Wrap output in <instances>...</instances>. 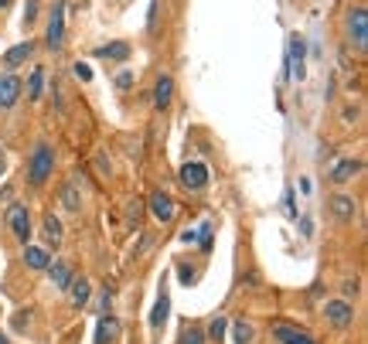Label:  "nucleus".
<instances>
[{
	"label": "nucleus",
	"mask_w": 368,
	"mask_h": 344,
	"mask_svg": "<svg viewBox=\"0 0 368 344\" xmlns=\"http://www.w3.org/2000/svg\"><path fill=\"white\" fill-rule=\"evenodd\" d=\"M225 328H229V324H225L222 317H215L212 324H208V338H212V341H222V338H225Z\"/></svg>",
	"instance_id": "obj_25"
},
{
	"label": "nucleus",
	"mask_w": 368,
	"mask_h": 344,
	"mask_svg": "<svg viewBox=\"0 0 368 344\" xmlns=\"http://www.w3.org/2000/svg\"><path fill=\"white\" fill-rule=\"evenodd\" d=\"M358 171H362V160H337L334 167H331V181L334 184H348Z\"/></svg>",
	"instance_id": "obj_18"
},
{
	"label": "nucleus",
	"mask_w": 368,
	"mask_h": 344,
	"mask_svg": "<svg viewBox=\"0 0 368 344\" xmlns=\"http://www.w3.org/2000/svg\"><path fill=\"white\" fill-rule=\"evenodd\" d=\"M109 303H113V293H109V290H106V293H103V297H99V311L106 313V311H109Z\"/></svg>",
	"instance_id": "obj_32"
},
{
	"label": "nucleus",
	"mask_w": 368,
	"mask_h": 344,
	"mask_svg": "<svg viewBox=\"0 0 368 344\" xmlns=\"http://www.w3.org/2000/svg\"><path fill=\"white\" fill-rule=\"evenodd\" d=\"M120 320L113 317V313H103L99 317V328H96V344H109V341H116L120 338Z\"/></svg>",
	"instance_id": "obj_12"
},
{
	"label": "nucleus",
	"mask_w": 368,
	"mask_h": 344,
	"mask_svg": "<svg viewBox=\"0 0 368 344\" xmlns=\"http://www.w3.org/2000/svg\"><path fill=\"white\" fill-rule=\"evenodd\" d=\"M0 344H11V341H7V338H4V334H0Z\"/></svg>",
	"instance_id": "obj_38"
},
{
	"label": "nucleus",
	"mask_w": 368,
	"mask_h": 344,
	"mask_svg": "<svg viewBox=\"0 0 368 344\" xmlns=\"http://www.w3.org/2000/svg\"><path fill=\"white\" fill-rule=\"evenodd\" d=\"M273 338H276L280 344H317L310 330H304V328H290V324H276V328H273Z\"/></svg>",
	"instance_id": "obj_11"
},
{
	"label": "nucleus",
	"mask_w": 368,
	"mask_h": 344,
	"mask_svg": "<svg viewBox=\"0 0 368 344\" xmlns=\"http://www.w3.org/2000/svg\"><path fill=\"white\" fill-rule=\"evenodd\" d=\"M181 276H184V286H188V283L195 280V269H188V266H181Z\"/></svg>",
	"instance_id": "obj_35"
},
{
	"label": "nucleus",
	"mask_w": 368,
	"mask_h": 344,
	"mask_svg": "<svg viewBox=\"0 0 368 344\" xmlns=\"http://www.w3.org/2000/svg\"><path fill=\"white\" fill-rule=\"evenodd\" d=\"M31 55H34V41H28V38H24L21 45H14L11 51H7V55H4V65H7V72H14L17 65H24Z\"/></svg>",
	"instance_id": "obj_13"
},
{
	"label": "nucleus",
	"mask_w": 368,
	"mask_h": 344,
	"mask_svg": "<svg viewBox=\"0 0 368 344\" xmlns=\"http://www.w3.org/2000/svg\"><path fill=\"white\" fill-rule=\"evenodd\" d=\"M170 99H174V78L160 75L157 78V85H153V106H157V110H168Z\"/></svg>",
	"instance_id": "obj_15"
},
{
	"label": "nucleus",
	"mask_w": 368,
	"mask_h": 344,
	"mask_svg": "<svg viewBox=\"0 0 368 344\" xmlns=\"http://www.w3.org/2000/svg\"><path fill=\"white\" fill-rule=\"evenodd\" d=\"M331 212H334L337 221H352L354 212H358V204H354L352 194H334V198H331Z\"/></svg>",
	"instance_id": "obj_16"
},
{
	"label": "nucleus",
	"mask_w": 368,
	"mask_h": 344,
	"mask_svg": "<svg viewBox=\"0 0 368 344\" xmlns=\"http://www.w3.org/2000/svg\"><path fill=\"white\" fill-rule=\"evenodd\" d=\"M358 116H362V110H344V123H358Z\"/></svg>",
	"instance_id": "obj_33"
},
{
	"label": "nucleus",
	"mask_w": 368,
	"mask_h": 344,
	"mask_svg": "<svg viewBox=\"0 0 368 344\" xmlns=\"http://www.w3.org/2000/svg\"><path fill=\"white\" fill-rule=\"evenodd\" d=\"M24 263H28L31 269H48L51 256H48V249H41V246H24Z\"/></svg>",
	"instance_id": "obj_22"
},
{
	"label": "nucleus",
	"mask_w": 368,
	"mask_h": 344,
	"mask_svg": "<svg viewBox=\"0 0 368 344\" xmlns=\"http://www.w3.org/2000/svg\"><path fill=\"white\" fill-rule=\"evenodd\" d=\"M252 334H256V330H252V324H249V320H239V324L232 328L235 344H252Z\"/></svg>",
	"instance_id": "obj_24"
},
{
	"label": "nucleus",
	"mask_w": 368,
	"mask_h": 344,
	"mask_svg": "<svg viewBox=\"0 0 368 344\" xmlns=\"http://www.w3.org/2000/svg\"><path fill=\"white\" fill-rule=\"evenodd\" d=\"M41 235H45V242H48V249H58L61 246V239H65V232H61V221L48 212L45 219H41Z\"/></svg>",
	"instance_id": "obj_14"
},
{
	"label": "nucleus",
	"mask_w": 368,
	"mask_h": 344,
	"mask_svg": "<svg viewBox=\"0 0 368 344\" xmlns=\"http://www.w3.org/2000/svg\"><path fill=\"white\" fill-rule=\"evenodd\" d=\"M324 317L334 324V328H352V320H354V307L348 303V300H327L324 303Z\"/></svg>",
	"instance_id": "obj_7"
},
{
	"label": "nucleus",
	"mask_w": 368,
	"mask_h": 344,
	"mask_svg": "<svg viewBox=\"0 0 368 344\" xmlns=\"http://www.w3.org/2000/svg\"><path fill=\"white\" fill-rule=\"evenodd\" d=\"M300 232H304V235H314V225H310V219H300Z\"/></svg>",
	"instance_id": "obj_34"
},
{
	"label": "nucleus",
	"mask_w": 368,
	"mask_h": 344,
	"mask_svg": "<svg viewBox=\"0 0 368 344\" xmlns=\"http://www.w3.org/2000/svg\"><path fill=\"white\" fill-rule=\"evenodd\" d=\"M7 229L14 232L17 242H24V246L31 242V212L21 202H14L7 208Z\"/></svg>",
	"instance_id": "obj_4"
},
{
	"label": "nucleus",
	"mask_w": 368,
	"mask_h": 344,
	"mask_svg": "<svg viewBox=\"0 0 368 344\" xmlns=\"http://www.w3.org/2000/svg\"><path fill=\"white\" fill-rule=\"evenodd\" d=\"M45 45L51 48V51H61V48H65V0H55V4H51Z\"/></svg>",
	"instance_id": "obj_2"
},
{
	"label": "nucleus",
	"mask_w": 368,
	"mask_h": 344,
	"mask_svg": "<svg viewBox=\"0 0 368 344\" xmlns=\"http://www.w3.org/2000/svg\"><path fill=\"white\" fill-rule=\"evenodd\" d=\"M348 41H352L358 51L368 48V11L365 7H352V11H348Z\"/></svg>",
	"instance_id": "obj_3"
},
{
	"label": "nucleus",
	"mask_w": 368,
	"mask_h": 344,
	"mask_svg": "<svg viewBox=\"0 0 368 344\" xmlns=\"http://www.w3.org/2000/svg\"><path fill=\"white\" fill-rule=\"evenodd\" d=\"M130 85H133V72L126 68V72H120V75H116V89H130Z\"/></svg>",
	"instance_id": "obj_29"
},
{
	"label": "nucleus",
	"mask_w": 368,
	"mask_h": 344,
	"mask_svg": "<svg viewBox=\"0 0 368 344\" xmlns=\"http://www.w3.org/2000/svg\"><path fill=\"white\" fill-rule=\"evenodd\" d=\"M178 344H205V334H201L198 328H184V334H181V341Z\"/></svg>",
	"instance_id": "obj_26"
},
{
	"label": "nucleus",
	"mask_w": 368,
	"mask_h": 344,
	"mask_svg": "<svg viewBox=\"0 0 368 344\" xmlns=\"http://www.w3.org/2000/svg\"><path fill=\"white\" fill-rule=\"evenodd\" d=\"M96 58H106V62H126L130 58V45L126 41H109V45L96 48Z\"/></svg>",
	"instance_id": "obj_17"
},
{
	"label": "nucleus",
	"mask_w": 368,
	"mask_h": 344,
	"mask_svg": "<svg viewBox=\"0 0 368 344\" xmlns=\"http://www.w3.org/2000/svg\"><path fill=\"white\" fill-rule=\"evenodd\" d=\"M168 311H170V297H168V290H160V293H157V303H153V313H150L153 330H160L168 324Z\"/></svg>",
	"instance_id": "obj_20"
},
{
	"label": "nucleus",
	"mask_w": 368,
	"mask_h": 344,
	"mask_svg": "<svg viewBox=\"0 0 368 344\" xmlns=\"http://www.w3.org/2000/svg\"><path fill=\"white\" fill-rule=\"evenodd\" d=\"M130 225H133V229L140 225V202L137 198H133V204H130Z\"/></svg>",
	"instance_id": "obj_30"
},
{
	"label": "nucleus",
	"mask_w": 368,
	"mask_h": 344,
	"mask_svg": "<svg viewBox=\"0 0 368 344\" xmlns=\"http://www.w3.org/2000/svg\"><path fill=\"white\" fill-rule=\"evenodd\" d=\"M157 11H160V0H150V14H147V28H153V21H157Z\"/></svg>",
	"instance_id": "obj_31"
},
{
	"label": "nucleus",
	"mask_w": 368,
	"mask_h": 344,
	"mask_svg": "<svg viewBox=\"0 0 368 344\" xmlns=\"http://www.w3.org/2000/svg\"><path fill=\"white\" fill-rule=\"evenodd\" d=\"M147 204H150V215H153V219L164 221V225L178 219V204H174V198H170V194H164V191H153Z\"/></svg>",
	"instance_id": "obj_8"
},
{
	"label": "nucleus",
	"mask_w": 368,
	"mask_h": 344,
	"mask_svg": "<svg viewBox=\"0 0 368 344\" xmlns=\"http://www.w3.org/2000/svg\"><path fill=\"white\" fill-rule=\"evenodd\" d=\"M72 72H76V78H82V82H92V68L86 62H76V68H72Z\"/></svg>",
	"instance_id": "obj_28"
},
{
	"label": "nucleus",
	"mask_w": 368,
	"mask_h": 344,
	"mask_svg": "<svg viewBox=\"0 0 368 344\" xmlns=\"http://www.w3.org/2000/svg\"><path fill=\"white\" fill-rule=\"evenodd\" d=\"M7 171V154H4V147H0V174Z\"/></svg>",
	"instance_id": "obj_36"
},
{
	"label": "nucleus",
	"mask_w": 368,
	"mask_h": 344,
	"mask_svg": "<svg viewBox=\"0 0 368 344\" xmlns=\"http://www.w3.org/2000/svg\"><path fill=\"white\" fill-rule=\"evenodd\" d=\"M51 171H55V150H51V143H34V150H31L28 157V181L34 184V188H41L48 177H51Z\"/></svg>",
	"instance_id": "obj_1"
},
{
	"label": "nucleus",
	"mask_w": 368,
	"mask_h": 344,
	"mask_svg": "<svg viewBox=\"0 0 368 344\" xmlns=\"http://www.w3.org/2000/svg\"><path fill=\"white\" fill-rule=\"evenodd\" d=\"M178 181H181L188 191H201L208 184V167L201 164V160H191V164H181V171H178Z\"/></svg>",
	"instance_id": "obj_6"
},
{
	"label": "nucleus",
	"mask_w": 368,
	"mask_h": 344,
	"mask_svg": "<svg viewBox=\"0 0 368 344\" xmlns=\"http://www.w3.org/2000/svg\"><path fill=\"white\" fill-rule=\"evenodd\" d=\"M287 72H290L297 82L307 75V45H304V38L300 34H290V45H287Z\"/></svg>",
	"instance_id": "obj_5"
},
{
	"label": "nucleus",
	"mask_w": 368,
	"mask_h": 344,
	"mask_svg": "<svg viewBox=\"0 0 368 344\" xmlns=\"http://www.w3.org/2000/svg\"><path fill=\"white\" fill-rule=\"evenodd\" d=\"M11 4H14V0H0V7H11Z\"/></svg>",
	"instance_id": "obj_37"
},
{
	"label": "nucleus",
	"mask_w": 368,
	"mask_h": 344,
	"mask_svg": "<svg viewBox=\"0 0 368 344\" xmlns=\"http://www.w3.org/2000/svg\"><path fill=\"white\" fill-rule=\"evenodd\" d=\"M24 93H28V99H34V103H38V99L45 95V68H41V65H34V72L28 75V85H24Z\"/></svg>",
	"instance_id": "obj_21"
},
{
	"label": "nucleus",
	"mask_w": 368,
	"mask_h": 344,
	"mask_svg": "<svg viewBox=\"0 0 368 344\" xmlns=\"http://www.w3.org/2000/svg\"><path fill=\"white\" fill-rule=\"evenodd\" d=\"M68 290H72V307H86V303H89V280H82V276H78V280H72V286H68Z\"/></svg>",
	"instance_id": "obj_23"
},
{
	"label": "nucleus",
	"mask_w": 368,
	"mask_h": 344,
	"mask_svg": "<svg viewBox=\"0 0 368 344\" xmlns=\"http://www.w3.org/2000/svg\"><path fill=\"white\" fill-rule=\"evenodd\" d=\"M58 202L65 212H78L82 208V188H78V174H72L65 184L58 188Z\"/></svg>",
	"instance_id": "obj_10"
},
{
	"label": "nucleus",
	"mask_w": 368,
	"mask_h": 344,
	"mask_svg": "<svg viewBox=\"0 0 368 344\" xmlns=\"http://www.w3.org/2000/svg\"><path fill=\"white\" fill-rule=\"evenodd\" d=\"M24 93V82L14 75V72H4L0 75V110H11L17 99Z\"/></svg>",
	"instance_id": "obj_9"
},
{
	"label": "nucleus",
	"mask_w": 368,
	"mask_h": 344,
	"mask_svg": "<svg viewBox=\"0 0 368 344\" xmlns=\"http://www.w3.org/2000/svg\"><path fill=\"white\" fill-rule=\"evenodd\" d=\"M34 17H38V0H24V28L34 24Z\"/></svg>",
	"instance_id": "obj_27"
},
{
	"label": "nucleus",
	"mask_w": 368,
	"mask_h": 344,
	"mask_svg": "<svg viewBox=\"0 0 368 344\" xmlns=\"http://www.w3.org/2000/svg\"><path fill=\"white\" fill-rule=\"evenodd\" d=\"M48 273H51V283H55L58 290H68V286H72V266H68V263L51 259V263H48Z\"/></svg>",
	"instance_id": "obj_19"
}]
</instances>
